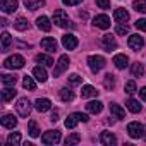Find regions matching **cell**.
<instances>
[{
    "label": "cell",
    "instance_id": "cell-1",
    "mask_svg": "<svg viewBox=\"0 0 146 146\" xmlns=\"http://www.w3.org/2000/svg\"><path fill=\"white\" fill-rule=\"evenodd\" d=\"M88 115L86 113H81V112H76V113H70L67 119H65V127L67 129H74L79 122H88Z\"/></svg>",
    "mask_w": 146,
    "mask_h": 146
},
{
    "label": "cell",
    "instance_id": "cell-2",
    "mask_svg": "<svg viewBox=\"0 0 146 146\" xmlns=\"http://www.w3.org/2000/svg\"><path fill=\"white\" fill-rule=\"evenodd\" d=\"M53 23L58 26V28H74V24L70 23V19H69V16L65 14V11H55L53 12Z\"/></svg>",
    "mask_w": 146,
    "mask_h": 146
},
{
    "label": "cell",
    "instance_id": "cell-3",
    "mask_svg": "<svg viewBox=\"0 0 146 146\" xmlns=\"http://www.w3.org/2000/svg\"><path fill=\"white\" fill-rule=\"evenodd\" d=\"M24 64H26V60L23 55H11L4 60V67H7V69H21V67H24Z\"/></svg>",
    "mask_w": 146,
    "mask_h": 146
},
{
    "label": "cell",
    "instance_id": "cell-4",
    "mask_svg": "<svg viewBox=\"0 0 146 146\" xmlns=\"http://www.w3.org/2000/svg\"><path fill=\"white\" fill-rule=\"evenodd\" d=\"M88 65L93 72H100L105 65H107V60L102 57V55H90L88 57Z\"/></svg>",
    "mask_w": 146,
    "mask_h": 146
},
{
    "label": "cell",
    "instance_id": "cell-5",
    "mask_svg": "<svg viewBox=\"0 0 146 146\" xmlns=\"http://www.w3.org/2000/svg\"><path fill=\"white\" fill-rule=\"evenodd\" d=\"M16 108H17V113H19L21 117H29V113H31V110H33L31 102H29L28 98H21V100H17Z\"/></svg>",
    "mask_w": 146,
    "mask_h": 146
},
{
    "label": "cell",
    "instance_id": "cell-6",
    "mask_svg": "<svg viewBox=\"0 0 146 146\" xmlns=\"http://www.w3.org/2000/svg\"><path fill=\"white\" fill-rule=\"evenodd\" d=\"M127 134H129L132 139L143 137V136H144V127H143V124H139V122H131V124L127 125Z\"/></svg>",
    "mask_w": 146,
    "mask_h": 146
},
{
    "label": "cell",
    "instance_id": "cell-7",
    "mask_svg": "<svg viewBox=\"0 0 146 146\" xmlns=\"http://www.w3.org/2000/svg\"><path fill=\"white\" fill-rule=\"evenodd\" d=\"M60 131H46L43 136H41V143L43 144H57L60 141Z\"/></svg>",
    "mask_w": 146,
    "mask_h": 146
},
{
    "label": "cell",
    "instance_id": "cell-8",
    "mask_svg": "<svg viewBox=\"0 0 146 146\" xmlns=\"http://www.w3.org/2000/svg\"><path fill=\"white\" fill-rule=\"evenodd\" d=\"M69 64H70V62H69V57H67V55H60V57H58V62H57V67L53 69V78H58L62 72L69 67Z\"/></svg>",
    "mask_w": 146,
    "mask_h": 146
},
{
    "label": "cell",
    "instance_id": "cell-9",
    "mask_svg": "<svg viewBox=\"0 0 146 146\" xmlns=\"http://www.w3.org/2000/svg\"><path fill=\"white\" fill-rule=\"evenodd\" d=\"M62 45L67 48V50H74L78 46V38L72 35V33H67L62 36Z\"/></svg>",
    "mask_w": 146,
    "mask_h": 146
},
{
    "label": "cell",
    "instance_id": "cell-10",
    "mask_svg": "<svg viewBox=\"0 0 146 146\" xmlns=\"http://www.w3.org/2000/svg\"><path fill=\"white\" fill-rule=\"evenodd\" d=\"M102 46H103L107 52H112V50L117 48V41H115V38H113L112 35H103V36H102Z\"/></svg>",
    "mask_w": 146,
    "mask_h": 146
},
{
    "label": "cell",
    "instance_id": "cell-11",
    "mask_svg": "<svg viewBox=\"0 0 146 146\" xmlns=\"http://www.w3.org/2000/svg\"><path fill=\"white\" fill-rule=\"evenodd\" d=\"M93 24L96 28H100V29H108L110 28V17L105 16V14H100V16H96L93 19Z\"/></svg>",
    "mask_w": 146,
    "mask_h": 146
},
{
    "label": "cell",
    "instance_id": "cell-12",
    "mask_svg": "<svg viewBox=\"0 0 146 146\" xmlns=\"http://www.w3.org/2000/svg\"><path fill=\"white\" fill-rule=\"evenodd\" d=\"M129 46L132 48V50H141L143 46H144V40H143V36H139V35H132V36H129Z\"/></svg>",
    "mask_w": 146,
    "mask_h": 146
},
{
    "label": "cell",
    "instance_id": "cell-13",
    "mask_svg": "<svg viewBox=\"0 0 146 146\" xmlns=\"http://www.w3.org/2000/svg\"><path fill=\"white\" fill-rule=\"evenodd\" d=\"M2 11L5 12V14H12V12H16L17 11V5H19V2L17 0H2Z\"/></svg>",
    "mask_w": 146,
    "mask_h": 146
},
{
    "label": "cell",
    "instance_id": "cell-14",
    "mask_svg": "<svg viewBox=\"0 0 146 146\" xmlns=\"http://www.w3.org/2000/svg\"><path fill=\"white\" fill-rule=\"evenodd\" d=\"M35 108L38 110V112H48L50 108H52V102L48 100V98H38L36 102H35Z\"/></svg>",
    "mask_w": 146,
    "mask_h": 146
},
{
    "label": "cell",
    "instance_id": "cell-15",
    "mask_svg": "<svg viewBox=\"0 0 146 146\" xmlns=\"http://www.w3.org/2000/svg\"><path fill=\"white\" fill-rule=\"evenodd\" d=\"M100 143H102V144H105V146H113V144L117 143V137H115L112 132L103 131V132L100 134Z\"/></svg>",
    "mask_w": 146,
    "mask_h": 146
},
{
    "label": "cell",
    "instance_id": "cell-16",
    "mask_svg": "<svg viewBox=\"0 0 146 146\" xmlns=\"http://www.w3.org/2000/svg\"><path fill=\"white\" fill-rule=\"evenodd\" d=\"M112 62H113V65H115L117 69H125V67L129 65V58H127V55H124V53H117Z\"/></svg>",
    "mask_w": 146,
    "mask_h": 146
},
{
    "label": "cell",
    "instance_id": "cell-17",
    "mask_svg": "<svg viewBox=\"0 0 146 146\" xmlns=\"http://www.w3.org/2000/svg\"><path fill=\"white\" fill-rule=\"evenodd\" d=\"M41 48L46 50V52H55L57 50V40L55 38H50V36L43 38L41 40Z\"/></svg>",
    "mask_w": 146,
    "mask_h": 146
},
{
    "label": "cell",
    "instance_id": "cell-18",
    "mask_svg": "<svg viewBox=\"0 0 146 146\" xmlns=\"http://www.w3.org/2000/svg\"><path fill=\"white\" fill-rule=\"evenodd\" d=\"M0 122H2V125H4L5 129H14V127L17 125V119H16L14 115H11V113L4 115L2 119H0Z\"/></svg>",
    "mask_w": 146,
    "mask_h": 146
},
{
    "label": "cell",
    "instance_id": "cell-19",
    "mask_svg": "<svg viewBox=\"0 0 146 146\" xmlns=\"http://www.w3.org/2000/svg\"><path fill=\"white\" fill-rule=\"evenodd\" d=\"M36 26H38V29H41V31H45V33H48V31L52 29V23H50V19H48L46 16L38 17V19H36Z\"/></svg>",
    "mask_w": 146,
    "mask_h": 146
},
{
    "label": "cell",
    "instance_id": "cell-20",
    "mask_svg": "<svg viewBox=\"0 0 146 146\" xmlns=\"http://www.w3.org/2000/svg\"><path fill=\"white\" fill-rule=\"evenodd\" d=\"M33 76H35V79L40 81V83H45V81L48 79V74H46V70H45L43 67H35V69H33Z\"/></svg>",
    "mask_w": 146,
    "mask_h": 146
},
{
    "label": "cell",
    "instance_id": "cell-21",
    "mask_svg": "<svg viewBox=\"0 0 146 146\" xmlns=\"http://www.w3.org/2000/svg\"><path fill=\"white\" fill-rule=\"evenodd\" d=\"M86 110H88L90 113H95V115H96V113H100V112L103 110V103L98 102V100H96V102H90V103L86 105Z\"/></svg>",
    "mask_w": 146,
    "mask_h": 146
},
{
    "label": "cell",
    "instance_id": "cell-22",
    "mask_svg": "<svg viewBox=\"0 0 146 146\" xmlns=\"http://www.w3.org/2000/svg\"><path fill=\"white\" fill-rule=\"evenodd\" d=\"M16 83H17V76H14V74H4V76H2V84H4V86L14 88Z\"/></svg>",
    "mask_w": 146,
    "mask_h": 146
},
{
    "label": "cell",
    "instance_id": "cell-23",
    "mask_svg": "<svg viewBox=\"0 0 146 146\" xmlns=\"http://www.w3.org/2000/svg\"><path fill=\"white\" fill-rule=\"evenodd\" d=\"M81 96H83V98H93V96H98V91H96V88H93L91 84H86V86H83Z\"/></svg>",
    "mask_w": 146,
    "mask_h": 146
},
{
    "label": "cell",
    "instance_id": "cell-24",
    "mask_svg": "<svg viewBox=\"0 0 146 146\" xmlns=\"http://www.w3.org/2000/svg\"><path fill=\"white\" fill-rule=\"evenodd\" d=\"M24 5L29 11H36V9H41L45 5V0H24Z\"/></svg>",
    "mask_w": 146,
    "mask_h": 146
},
{
    "label": "cell",
    "instance_id": "cell-25",
    "mask_svg": "<svg viewBox=\"0 0 146 146\" xmlns=\"http://www.w3.org/2000/svg\"><path fill=\"white\" fill-rule=\"evenodd\" d=\"M113 17H115V21H119V23H125V21H129V12H127L125 9H115Z\"/></svg>",
    "mask_w": 146,
    "mask_h": 146
},
{
    "label": "cell",
    "instance_id": "cell-26",
    "mask_svg": "<svg viewBox=\"0 0 146 146\" xmlns=\"http://www.w3.org/2000/svg\"><path fill=\"white\" fill-rule=\"evenodd\" d=\"M58 95H60L62 102H72V100H74V91H70L69 88H62L58 91Z\"/></svg>",
    "mask_w": 146,
    "mask_h": 146
},
{
    "label": "cell",
    "instance_id": "cell-27",
    "mask_svg": "<svg viewBox=\"0 0 146 146\" xmlns=\"http://www.w3.org/2000/svg\"><path fill=\"white\" fill-rule=\"evenodd\" d=\"M131 72H132V76H134V78H141V76H144V65L139 64V62H136V64H132Z\"/></svg>",
    "mask_w": 146,
    "mask_h": 146
},
{
    "label": "cell",
    "instance_id": "cell-28",
    "mask_svg": "<svg viewBox=\"0 0 146 146\" xmlns=\"http://www.w3.org/2000/svg\"><path fill=\"white\" fill-rule=\"evenodd\" d=\"M14 28H16L17 31H26V29H29V23H28L24 17H17V19L14 21Z\"/></svg>",
    "mask_w": 146,
    "mask_h": 146
},
{
    "label": "cell",
    "instance_id": "cell-29",
    "mask_svg": "<svg viewBox=\"0 0 146 146\" xmlns=\"http://www.w3.org/2000/svg\"><path fill=\"white\" fill-rule=\"evenodd\" d=\"M11 45H12V36L7 31H4L2 33V52H7L11 48Z\"/></svg>",
    "mask_w": 146,
    "mask_h": 146
},
{
    "label": "cell",
    "instance_id": "cell-30",
    "mask_svg": "<svg viewBox=\"0 0 146 146\" xmlns=\"http://www.w3.org/2000/svg\"><path fill=\"white\" fill-rule=\"evenodd\" d=\"M110 112H112L117 119H125V112H124V108H122L120 105H117V103H112V105H110Z\"/></svg>",
    "mask_w": 146,
    "mask_h": 146
},
{
    "label": "cell",
    "instance_id": "cell-31",
    "mask_svg": "<svg viewBox=\"0 0 146 146\" xmlns=\"http://www.w3.org/2000/svg\"><path fill=\"white\" fill-rule=\"evenodd\" d=\"M36 62H40V64H43V65H46V67L53 65V58H52L50 55H45V53H38V55H36Z\"/></svg>",
    "mask_w": 146,
    "mask_h": 146
},
{
    "label": "cell",
    "instance_id": "cell-32",
    "mask_svg": "<svg viewBox=\"0 0 146 146\" xmlns=\"http://www.w3.org/2000/svg\"><path fill=\"white\" fill-rule=\"evenodd\" d=\"M127 110L132 112V113H137V112H141V103L137 100L131 98V100H127Z\"/></svg>",
    "mask_w": 146,
    "mask_h": 146
},
{
    "label": "cell",
    "instance_id": "cell-33",
    "mask_svg": "<svg viewBox=\"0 0 146 146\" xmlns=\"http://www.w3.org/2000/svg\"><path fill=\"white\" fill-rule=\"evenodd\" d=\"M14 96H16V90L5 86L4 91H2V100H4V102H11V100H14Z\"/></svg>",
    "mask_w": 146,
    "mask_h": 146
},
{
    "label": "cell",
    "instance_id": "cell-34",
    "mask_svg": "<svg viewBox=\"0 0 146 146\" xmlns=\"http://www.w3.org/2000/svg\"><path fill=\"white\" fill-rule=\"evenodd\" d=\"M28 132H29L31 137H38V136H40V129H38L36 120H29V124H28Z\"/></svg>",
    "mask_w": 146,
    "mask_h": 146
},
{
    "label": "cell",
    "instance_id": "cell-35",
    "mask_svg": "<svg viewBox=\"0 0 146 146\" xmlns=\"http://www.w3.org/2000/svg\"><path fill=\"white\" fill-rule=\"evenodd\" d=\"M79 141H81V136L78 132H72L70 136H67V139L64 143H65V146H72V144H78Z\"/></svg>",
    "mask_w": 146,
    "mask_h": 146
},
{
    "label": "cell",
    "instance_id": "cell-36",
    "mask_svg": "<svg viewBox=\"0 0 146 146\" xmlns=\"http://www.w3.org/2000/svg\"><path fill=\"white\" fill-rule=\"evenodd\" d=\"M132 7H134L136 12L146 14V0H134V2H132Z\"/></svg>",
    "mask_w": 146,
    "mask_h": 146
},
{
    "label": "cell",
    "instance_id": "cell-37",
    "mask_svg": "<svg viewBox=\"0 0 146 146\" xmlns=\"http://www.w3.org/2000/svg\"><path fill=\"white\" fill-rule=\"evenodd\" d=\"M23 86H24L26 90H29V91H35V90H36V83H35V79L29 78V76H24V79H23Z\"/></svg>",
    "mask_w": 146,
    "mask_h": 146
},
{
    "label": "cell",
    "instance_id": "cell-38",
    "mask_svg": "<svg viewBox=\"0 0 146 146\" xmlns=\"http://www.w3.org/2000/svg\"><path fill=\"white\" fill-rule=\"evenodd\" d=\"M103 84H105V88H107V90L115 88V76H113V74H107V76H105Z\"/></svg>",
    "mask_w": 146,
    "mask_h": 146
},
{
    "label": "cell",
    "instance_id": "cell-39",
    "mask_svg": "<svg viewBox=\"0 0 146 146\" xmlns=\"http://www.w3.org/2000/svg\"><path fill=\"white\" fill-rule=\"evenodd\" d=\"M7 143H9V144H14V146L21 144V134H19V132H12V134H9Z\"/></svg>",
    "mask_w": 146,
    "mask_h": 146
},
{
    "label": "cell",
    "instance_id": "cell-40",
    "mask_svg": "<svg viewBox=\"0 0 146 146\" xmlns=\"http://www.w3.org/2000/svg\"><path fill=\"white\" fill-rule=\"evenodd\" d=\"M67 79H69V84H70V86H78V84L83 83V78H81L79 74H70Z\"/></svg>",
    "mask_w": 146,
    "mask_h": 146
},
{
    "label": "cell",
    "instance_id": "cell-41",
    "mask_svg": "<svg viewBox=\"0 0 146 146\" xmlns=\"http://www.w3.org/2000/svg\"><path fill=\"white\" fill-rule=\"evenodd\" d=\"M125 93H127V95L136 93V83H134V81H127V83H125Z\"/></svg>",
    "mask_w": 146,
    "mask_h": 146
},
{
    "label": "cell",
    "instance_id": "cell-42",
    "mask_svg": "<svg viewBox=\"0 0 146 146\" xmlns=\"http://www.w3.org/2000/svg\"><path fill=\"white\" fill-rule=\"evenodd\" d=\"M115 31H117V35H127V33H129V26H125V24H119Z\"/></svg>",
    "mask_w": 146,
    "mask_h": 146
},
{
    "label": "cell",
    "instance_id": "cell-43",
    "mask_svg": "<svg viewBox=\"0 0 146 146\" xmlns=\"http://www.w3.org/2000/svg\"><path fill=\"white\" fill-rule=\"evenodd\" d=\"M96 5L100 9H110V0H96Z\"/></svg>",
    "mask_w": 146,
    "mask_h": 146
},
{
    "label": "cell",
    "instance_id": "cell-44",
    "mask_svg": "<svg viewBox=\"0 0 146 146\" xmlns=\"http://www.w3.org/2000/svg\"><path fill=\"white\" fill-rule=\"evenodd\" d=\"M136 28L141 31H146V19H137L136 21Z\"/></svg>",
    "mask_w": 146,
    "mask_h": 146
},
{
    "label": "cell",
    "instance_id": "cell-45",
    "mask_svg": "<svg viewBox=\"0 0 146 146\" xmlns=\"http://www.w3.org/2000/svg\"><path fill=\"white\" fill-rule=\"evenodd\" d=\"M62 2H64L65 5H78V4L83 2V0H62Z\"/></svg>",
    "mask_w": 146,
    "mask_h": 146
},
{
    "label": "cell",
    "instance_id": "cell-46",
    "mask_svg": "<svg viewBox=\"0 0 146 146\" xmlns=\"http://www.w3.org/2000/svg\"><path fill=\"white\" fill-rule=\"evenodd\" d=\"M139 95H141V98H143V100L146 102V86H144V88H141V91H139Z\"/></svg>",
    "mask_w": 146,
    "mask_h": 146
},
{
    "label": "cell",
    "instance_id": "cell-47",
    "mask_svg": "<svg viewBox=\"0 0 146 146\" xmlns=\"http://www.w3.org/2000/svg\"><path fill=\"white\" fill-rule=\"evenodd\" d=\"M50 120H52V122H57V120H58V113H57V112H53V113H52V117H50Z\"/></svg>",
    "mask_w": 146,
    "mask_h": 146
},
{
    "label": "cell",
    "instance_id": "cell-48",
    "mask_svg": "<svg viewBox=\"0 0 146 146\" xmlns=\"http://www.w3.org/2000/svg\"><path fill=\"white\" fill-rule=\"evenodd\" d=\"M144 141H146V137H144Z\"/></svg>",
    "mask_w": 146,
    "mask_h": 146
}]
</instances>
